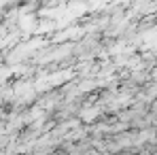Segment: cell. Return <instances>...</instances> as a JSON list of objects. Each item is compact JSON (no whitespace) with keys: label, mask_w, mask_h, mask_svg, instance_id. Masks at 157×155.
Wrapping results in <instances>:
<instances>
[{"label":"cell","mask_w":157,"mask_h":155,"mask_svg":"<svg viewBox=\"0 0 157 155\" xmlns=\"http://www.w3.org/2000/svg\"><path fill=\"white\" fill-rule=\"evenodd\" d=\"M153 113H155V115H157V100H155V102H153Z\"/></svg>","instance_id":"obj_1"}]
</instances>
